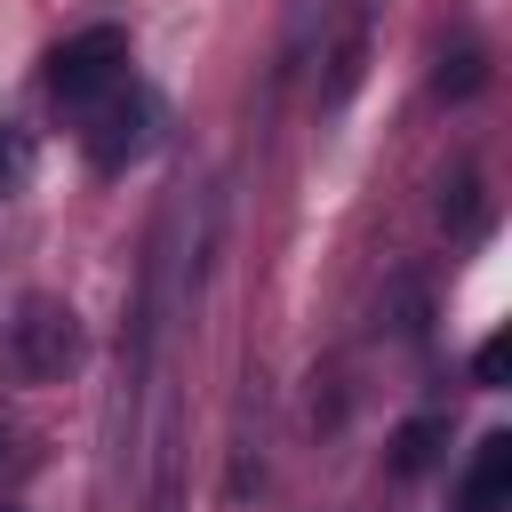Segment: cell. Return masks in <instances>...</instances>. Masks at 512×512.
Instances as JSON below:
<instances>
[{"label":"cell","mask_w":512,"mask_h":512,"mask_svg":"<svg viewBox=\"0 0 512 512\" xmlns=\"http://www.w3.org/2000/svg\"><path fill=\"white\" fill-rule=\"evenodd\" d=\"M80 352H88V336L64 296H16V312L0 320V376H16V384H56L80 368Z\"/></svg>","instance_id":"cell-1"},{"label":"cell","mask_w":512,"mask_h":512,"mask_svg":"<svg viewBox=\"0 0 512 512\" xmlns=\"http://www.w3.org/2000/svg\"><path fill=\"white\" fill-rule=\"evenodd\" d=\"M136 80V56H128V32L120 24H88V32H72L56 56H48V96L64 104V120H80V112H96L112 88H128Z\"/></svg>","instance_id":"cell-2"},{"label":"cell","mask_w":512,"mask_h":512,"mask_svg":"<svg viewBox=\"0 0 512 512\" xmlns=\"http://www.w3.org/2000/svg\"><path fill=\"white\" fill-rule=\"evenodd\" d=\"M72 128H80V152H88V160L112 176V168H128V160L152 144V96L128 80V88H112L96 112H80Z\"/></svg>","instance_id":"cell-3"},{"label":"cell","mask_w":512,"mask_h":512,"mask_svg":"<svg viewBox=\"0 0 512 512\" xmlns=\"http://www.w3.org/2000/svg\"><path fill=\"white\" fill-rule=\"evenodd\" d=\"M456 512H512V432H480L456 480Z\"/></svg>","instance_id":"cell-4"},{"label":"cell","mask_w":512,"mask_h":512,"mask_svg":"<svg viewBox=\"0 0 512 512\" xmlns=\"http://www.w3.org/2000/svg\"><path fill=\"white\" fill-rule=\"evenodd\" d=\"M32 168H40V136L24 120H0V200H16L32 184Z\"/></svg>","instance_id":"cell-5"},{"label":"cell","mask_w":512,"mask_h":512,"mask_svg":"<svg viewBox=\"0 0 512 512\" xmlns=\"http://www.w3.org/2000/svg\"><path fill=\"white\" fill-rule=\"evenodd\" d=\"M432 440H440V416L408 424V432H400V448H392V464H400V472H424V464H432Z\"/></svg>","instance_id":"cell-6"},{"label":"cell","mask_w":512,"mask_h":512,"mask_svg":"<svg viewBox=\"0 0 512 512\" xmlns=\"http://www.w3.org/2000/svg\"><path fill=\"white\" fill-rule=\"evenodd\" d=\"M504 352H512V344H504V328H496V336L472 352V376H480V392H504Z\"/></svg>","instance_id":"cell-7"},{"label":"cell","mask_w":512,"mask_h":512,"mask_svg":"<svg viewBox=\"0 0 512 512\" xmlns=\"http://www.w3.org/2000/svg\"><path fill=\"white\" fill-rule=\"evenodd\" d=\"M0 512H24V504H16V496H0Z\"/></svg>","instance_id":"cell-8"}]
</instances>
